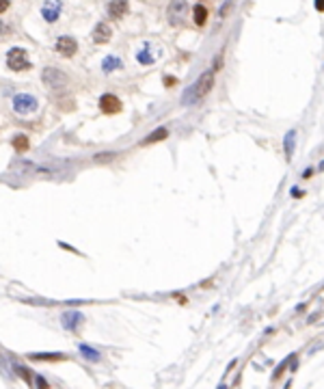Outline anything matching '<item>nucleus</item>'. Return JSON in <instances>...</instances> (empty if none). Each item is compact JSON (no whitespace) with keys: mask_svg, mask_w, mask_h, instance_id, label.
Here are the masks:
<instances>
[{"mask_svg":"<svg viewBox=\"0 0 324 389\" xmlns=\"http://www.w3.org/2000/svg\"><path fill=\"white\" fill-rule=\"evenodd\" d=\"M214 86V71L210 69V71H205L203 76L199 78L197 82H194L192 86H190V91L186 93V98H184V102H194V100H201L205 95L207 91H210Z\"/></svg>","mask_w":324,"mask_h":389,"instance_id":"1","label":"nucleus"},{"mask_svg":"<svg viewBox=\"0 0 324 389\" xmlns=\"http://www.w3.org/2000/svg\"><path fill=\"white\" fill-rule=\"evenodd\" d=\"M7 65H9V69H13V71L31 69V61H28V56H26V50H22V48L9 50V54H7Z\"/></svg>","mask_w":324,"mask_h":389,"instance_id":"2","label":"nucleus"},{"mask_svg":"<svg viewBox=\"0 0 324 389\" xmlns=\"http://www.w3.org/2000/svg\"><path fill=\"white\" fill-rule=\"evenodd\" d=\"M39 108V102L37 98L28 95V93H20V95L13 98V111L20 113V115H31Z\"/></svg>","mask_w":324,"mask_h":389,"instance_id":"3","label":"nucleus"},{"mask_svg":"<svg viewBox=\"0 0 324 389\" xmlns=\"http://www.w3.org/2000/svg\"><path fill=\"white\" fill-rule=\"evenodd\" d=\"M76 50H78V43L76 39H71V37H59L56 39V52H59L61 56H74L76 54Z\"/></svg>","mask_w":324,"mask_h":389,"instance_id":"4","label":"nucleus"},{"mask_svg":"<svg viewBox=\"0 0 324 389\" xmlns=\"http://www.w3.org/2000/svg\"><path fill=\"white\" fill-rule=\"evenodd\" d=\"M99 108H102V113H106V115H115V113L121 111V102H119V98L106 93V95L99 98Z\"/></svg>","mask_w":324,"mask_h":389,"instance_id":"5","label":"nucleus"},{"mask_svg":"<svg viewBox=\"0 0 324 389\" xmlns=\"http://www.w3.org/2000/svg\"><path fill=\"white\" fill-rule=\"evenodd\" d=\"M59 13H61V3H59V0H48V3L43 5V9H41V16L46 18L50 24L59 20Z\"/></svg>","mask_w":324,"mask_h":389,"instance_id":"6","label":"nucleus"},{"mask_svg":"<svg viewBox=\"0 0 324 389\" xmlns=\"http://www.w3.org/2000/svg\"><path fill=\"white\" fill-rule=\"evenodd\" d=\"M128 13V0H113L108 5V16L115 18V20H121Z\"/></svg>","mask_w":324,"mask_h":389,"instance_id":"7","label":"nucleus"},{"mask_svg":"<svg viewBox=\"0 0 324 389\" xmlns=\"http://www.w3.org/2000/svg\"><path fill=\"white\" fill-rule=\"evenodd\" d=\"M111 35H113L111 26L104 24V22L93 28V41H95V43H108V41H111Z\"/></svg>","mask_w":324,"mask_h":389,"instance_id":"8","label":"nucleus"},{"mask_svg":"<svg viewBox=\"0 0 324 389\" xmlns=\"http://www.w3.org/2000/svg\"><path fill=\"white\" fill-rule=\"evenodd\" d=\"M80 322H82V314H80V312H65V314H63V327H65V329L76 331Z\"/></svg>","mask_w":324,"mask_h":389,"instance_id":"9","label":"nucleus"},{"mask_svg":"<svg viewBox=\"0 0 324 389\" xmlns=\"http://www.w3.org/2000/svg\"><path fill=\"white\" fill-rule=\"evenodd\" d=\"M33 361H67V355H61V352H35L31 355Z\"/></svg>","mask_w":324,"mask_h":389,"instance_id":"10","label":"nucleus"},{"mask_svg":"<svg viewBox=\"0 0 324 389\" xmlns=\"http://www.w3.org/2000/svg\"><path fill=\"white\" fill-rule=\"evenodd\" d=\"M43 82H48L50 86H61L65 82V76L61 74V71H56V69H46L43 71Z\"/></svg>","mask_w":324,"mask_h":389,"instance_id":"11","label":"nucleus"},{"mask_svg":"<svg viewBox=\"0 0 324 389\" xmlns=\"http://www.w3.org/2000/svg\"><path fill=\"white\" fill-rule=\"evenodd\" d=\"M13 147H16L18 154H24L31 147V141H28L26 134H18V136H13Z\"/></svg>","mask_w":324,"mask_h":389,"instance_id":"12","label":"nucleus"},{"mask_svg":"<svg viewBox=\"0 0 324 389\" xmlns=\"http://www.w3.org/2000/svg\"><path fill=\"white\" fill-rule=\"evenodd\" d=\"M169 136V130L167 128H158V130H154L145 141H143V145H149V143H158V141H162V139H167Z\"/></svg>","mask_w":324,"mask_h":389,"instance_id":"13","label":"nucleus"},{"mask_svg":"<svg viewBox=\"0 0 324 389\" xmlns=\"http://www.w3.org/2000/svg\"><path fill=\"white\" fill-rule=\"evenodd\" d=\"M192 13H194V24H197V26H203L207 22V9L203 5H194Z\"/></svg>","mask_w":324,"mask_h":389,"instance_id":"14","label":"nucleus"},{"mask_svg":"<svg viewBox=\"0 0 324 389\" xmlns=\"http://www.w3.org/2000/svg\"><path fill=\"white\" fill-rule=\"evenodd\" d=\"M121 65H124V63H121V59H117V56H106V59H104V63H102V69H104L106 74H108V71L121 69Z\"/></svg>","mask_w":324,"mask_h":389,"instance_id":"15","label":"nucleus"},{"mask_svg":"<svg viewBox=\"0 0 324 389\" xmlns=\"http://www.w3.org/2000/svg\"><path fill=\"white\" fill-rule=\"evenodd\" d=\"M80 352H82L84 357H89L91 361H97V359H99V352H97V350H91L86 344H80Z\"/></svg>","mask_w":324,"mask_h":389,"instance_id":"16","label":"nucleus"},{"mask_svg":"<svg viewBox=\"0 0 324 389\" xmlns=\"http://www.w3.org/2000/svg\"><path fill=\"white\" fill-rule=\"evenodd\" d=\"M285 151H287V156H292V151H294V132H290L285 136Z\"/></svg>","mask_w":324,"mask_h":389,"instance_id":"17","label":"nucleus"},{"mask_svg":"<svg viewBox=\"0 0 324 389\" xmlns=\"http://www.w3.org/2000/svg\"><path fill=\"white\" fill-rule=\"evenodd\" d=\"M16 370H18V374H20V376H24V380H26V383H33V380H31V378H33V374L28 372V370H24V367H20V365L16 367Z\"/></svg>","mask_w":324,"mask_h":389,"instance_id":"18","label":"nucleus"},{"mask_svg":"<svg viewBox=\"0 0 324 389\" xmlns=\"http://www.w3.org/2000/svg\"><path fill=\"white\" fill-rule=\"evenodd\" d=\"M139 61H141V63H151V56L145 54V52H141V54H139Z\"/></svg>","mask_w":324,"mask_h":389,"instance_id":"19","label":"nucleus"},{"mask_svg":"<svg viewBox=\"0 0 324 389\" xmlns=\"http://www.w3.org/2000/svg\"><path fill=\"white\" fill-rule=\"evenodd\" d=\"M9 9V0H0V13H5Z\"/></svg>","mask_w":324,"mask_h":389,"instance_id":"20","label":"nucleus"},{"mask_svg":"<svg viewBox=\"0 0 324 389\" xmlns=\"http://www.w3.org/2000/svg\"><path fill=\"white\" fill-rule=\"evenodd\" d=\"M315 9H318V11L324 9V0H315Z\"/></svg>","mask_w":324,"mask_h":389,"instance_id":"21","label":"nucleus"},{"mask_svg":"<svg viewBox=\"0 0 324 389\" xmlns=\"http://www.w3.org/2000/svg\"><path fill=\"white\" fill-rule=\"evenodd\" d=\"M37 387H48V383L43 378H37Z\"/></svg>","mask_w":324,"mask_h":389,"instance_id":"22","label":"nucleus"},{"mask_svg":"<svg viewBox=\"0 0 324 389\" xmlns=\"http://www.w3.org/2000/svg\"><path fill=\"white\" fill-rule=\"evenodd\" d=\"M164 84H175V78H164Z\"/></svg>","mask_w":324,"mask_h":389,"instance_id":"23","label":"nucleus"}]
</instances>
